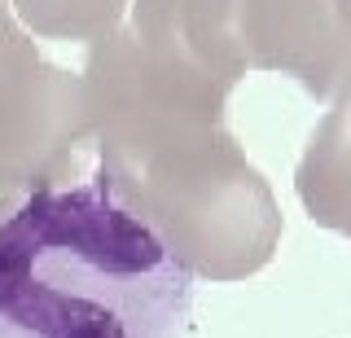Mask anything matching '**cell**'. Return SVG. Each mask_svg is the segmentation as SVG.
Listing matches in <instances>:
<instances>
[{"label":"cell","instance_id":"cell-1","mask_svg":"<svg viewBox=\"0 0 351 338\" xmlns=\"http://www.w3.org/2000/svg\"><path fill=\"white\" fill-rule=\"evenodd\" d=\"M84 88L97 123V176L193 277L241 281L277 255L281 206L233 141L224 110L162 88L128 27L88 49Z\"/></svg>","mask_w":351,"mask_h":338},{"label":"cell","instance_id":"cell-2","mask_svg":"<svg viewBox=\"0 0 351 338\" xmlns=\"http://www.w3.org/2000/svg\"><path fill=\"white\" fill-rule=\"evenodd\" d=\"M189 321L193 272L97 171L0 215V338H184Z\"/></svg>","mask_w":351,"mask_h":338},{"label":"cell","instance_id":"cell-3","mask_svg":"<svg viewBox=\"0 0 351 338\" xmlns=\"http://www.w3.org/2000/svg\"><path fill=\"white\" fill-rule=\"evenodd\" d=\"M228 45L241 71H277L307 97L351 106V36L338 0H228Z\"/></svg>","mask_w":351,"mask_h":338},{"label":"cell","instance_id":"cell-4","mask_svg":"<svg viewBox=\"0 0 351 338\" xmlns=\"http://www.w3.org/2000/svg\"><path fill=\"white\" fill-rule=\"evenodd\" d=\"M294 193L321 228L351 237V106H334L307 136Z\"/></svg>","mask_w":351,"mask_h":338},{"label":"cell","instance_id":"cell-5","mask_svg":"<svg viewBox=\"0 0 351 338\" xmlns=\"http://www.w3.org/2000/svg\"><path fill=\"white\" fill-rule=\"evenodd\" d=\"M128 0H14L22 27L44 40H106L123 27Z\"/></svg>","mask_w":351,"mask_h":338},{"label":"cell","instance_id":"cell-6","mask_svg":"<svg viewBox=\"0 0 351 338\" xmlns=\"http://www.w3.org/2000/svg\"><path fill=\"white\" fill-rule=\"evenodd\" d=\"M40 62L44 58L36 53V40L14 23L9 0H0V110H5V106L14 101V93L36 75Z\"/></svg>","mask_w":351,"mask_h":338},{"label":"cell","instance_id":"cell-7","mask_svg":"<svg viewBox=\"0 0 351 338\" xmlns=\"http://www.w3.org/2000/svg\"><path fill=\"white\" fill-rule=\"evenodd\" d=\"M338 18H343V27H347V36H351V0H338Z\"/></svg>","mask_w":351,"mask_h":338},{"label":"cell","instance_id":"cell-8","mask_svg":"<svg viewBox=\"0 0 351 338\" xmlns=\"http://www.w3.org/2000/svg\"><path fill=\"white\" fill-rule=\"evenodd\" d=\"M9 211V198H0V215H5Z\"/></svg>","mask_w":351,"mask_h":338}]
</instances>
